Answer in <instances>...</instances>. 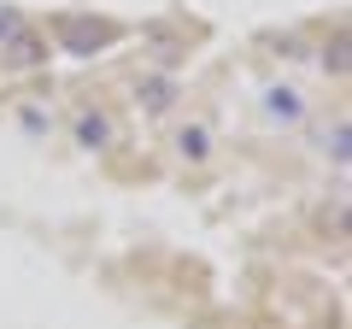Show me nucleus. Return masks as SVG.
I'll return each instance as SVG.
<instances>
[{
  "label": "nucleus",
  "instance_id": "39448f33",
  "mask_svg": "<svg viewBox=\"0 0 352 329\" xmlns=\"http://www.w3.org/2000/svg\"><path fill=\"white\" fill-rule=\"evenodd\" d=\"M346 141H352V129H346V118H335V124L317 136V153H323L335 171H346Z\"/></svg>",
  "mask_w": 352,
  "mask_h": 329
},
{
  "label": "nucleus",
  "instance_id": "f257e3e1",
  "mask_svg": "<svg viewBox=\"0 0 352 329\" xmlns=\"http://www.w3.org/2000/svg\"><path fill=\"white\" fill-rule=\"evenodd\" d=\"M176 94H182V83H176L170 71H153V76H141V83H135V100H141V112H153V118L176 112Z\"/></svg>",
  "mask_w": 352,
  "mask_h": 329
},
{
  "label": "nucleus",
  "instance_id": "423d86ee",
  "mask_svg": "<svg viewBox=\"0 0 352 329\" xmlns=\"http://www.w3.org/2000/svg\"><path fill=\"white\" fill-rule=\"evenodd\" d=\"M176 153L200 164L206 153H212V129H206V124H182V129H176Z\"/></svg>",
  "mask_w": 352,
  "mask_h": 329
},
{
  "label": "nucleus",
  "instance_id": "20e7f679",
  "mask_svg": "<svg viewBox=\"0 0 352 329\" xmlns=\"http://www.w3.org/2000/svg\"><path fill=\"white\" fill-rule=\"evenodd\" d=\"M76 141H82L88 153L112 147V118H106V112H82V118H76Z\"/></svg>",
  "mask_w": 352,
  "mask_h": 329
},
{
  "label": "nucleus",
  "instance_id": "0eeeda50",
  "mask_svg": "<svg viewBox=\"0 0 352 329\" xmlns=\"http://www.w3.org/2000/svg\"><path fill=\"white\" fill-rule=\"evenodd\" d=\"M18 36H24V18H18V6H0V47H12Z\"/></svg>",
  "mask_w": 352,
  "mask_h": 329
},
{
  "label": "nucleus",
  "instance_id": "7ed1b4c3",
  "mask_svg": "<svg viewBox=\"0 0 352 329\" xmlns=\"http://www.w3.org/2000/svg\"><path fill=\"white\" fill-rule=\"evenodd\" d=\"M65 41H71V53H106V41H112V24H88V18H65Z\"/></svg>",
  "mask_w": 352,
  "mask_h": 329
},
{
  "label": "nucleus",
  "instance_id": "f03ea898",
  "mask_svg": "<svg viewBox=\"0 0 352 329\" xmlns=\"http://www.w3.org/2000/svg\"><path fill=\"white\" fill-rule=\"evenodd\" d=\"M264 118H270V124H300L305 94L294 89V83H270V89H264Z\"/></svg>",
  "mask_w": 352,
  "mask_h": 329
}]
</instances>
